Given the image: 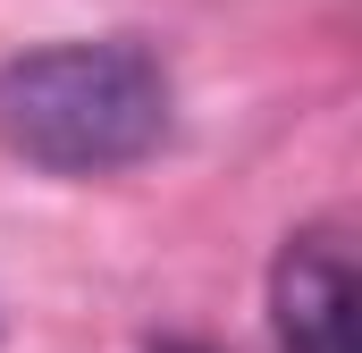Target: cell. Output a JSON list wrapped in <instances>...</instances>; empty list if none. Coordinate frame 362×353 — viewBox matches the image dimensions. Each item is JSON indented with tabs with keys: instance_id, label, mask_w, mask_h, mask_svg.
I'll use <instances>...</instances> for the list:
<instances>
[{
	"instance_id": "1",
	"label": "cell",
	"mask_w": 362,
	"mask_h": 353,
	"mask_svg": "<svg viewBox=\"0 0 362 353\" xmlns=\"http://www.w3.org/2000/svg\"><path fill=\"white\" fill-rule=\"evenodd\" d=\"M169 76L144 42H51L0 68V143L51 176H110L160 152Z\"/></svg>"
},
{
	"instance_id": "2",
	"label": "cell",
	"mask_w": 362,
	"mask_h": 353,
	"mask_svg": "<svg viewBox=\"0 0 362 353\" xmlns=\"http://www.w3.org/2000/svg\"><path fill=\"white\" fill-rule=\"evenodd\" d=\"M270 311H278L286 353H354V261L329 227L286 236L278 277H270Z\"/></svg>"
},
{
	"instance_id": "3",
	"label": "cell",
	"mask_w": 362,
	"mask_h": 353,
	"mask_svg": "<svg viewBox=\"0 0 362 353\" xmlns=\"http://www.w3.org/2000/svg\"><path fill=\"white\" fill-rule=\"evenodd\" d=\"M152 353H194V345H152Z\"/></svg>"
}]
</instances>
